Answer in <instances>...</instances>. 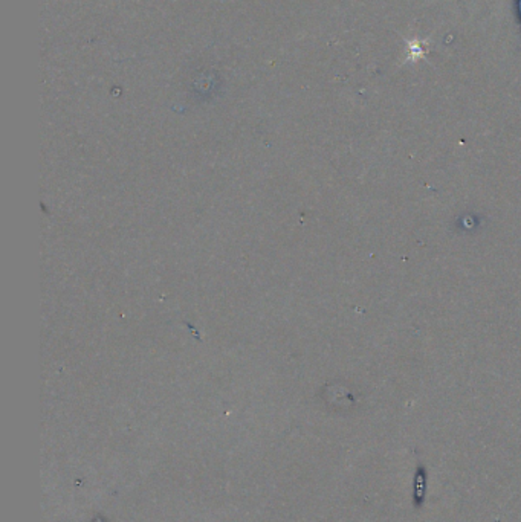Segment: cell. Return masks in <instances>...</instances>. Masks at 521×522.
I'll list each match as a JSON object with an SVG mask.
<instances>
[{
	"mask_svg": "<svg viewBox=\"0 0 521 522\" xmlns=\"http://www.w3.org/2000/svg\"><path fill=\"white\" fill-rule=\"evenodd\" d=\"M425 494H427V472L424 466H417L416 470V478H415V492H413V498H415V506L420 507L424 504L425 501Z\"/></svg>",
	"mask_w": 521,
	"mask_h": 522,
	"instance_id": "cell-1",
	"label": "cell"
}]
</instances>
